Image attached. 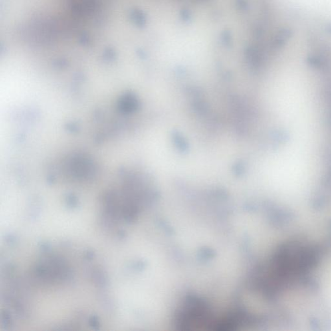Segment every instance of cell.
Returning <instances> with one entry per match:
<instances>
[{
	"instance_id": "6da1fadb",
	"label": "cell",
	"mask_w": 331,
	"mask_h": 331,
	"mask_svg": "<svg viewBox=\"0 0 331 331\" xmlns=\"http://www.w3.org/2000/svg\"><path fill=\"white\" fill-rule=\"evenodd\" d=\"M177 326L184 330L198 327H217L210 305L203 299L189 296L180 307L176 316Z\"/></svg>"
}]
</instances>
